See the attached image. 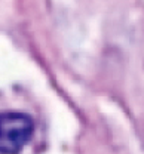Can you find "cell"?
<instances>
[{"label": "cell", "instance_id": "cell-1", "mask_svg": "<svg viewBox=\"0 0 144 154\" xmlns=\"http://www.w3.org/2000/svg\"><path fill=\"white\" fill-rule=\"evenodd\" d=\"M33 120L24 113H3L0 119V151L18 154L33 136Z\"/></svg>", "mask_w": 144, "mask_h": 154}]
</instances>
